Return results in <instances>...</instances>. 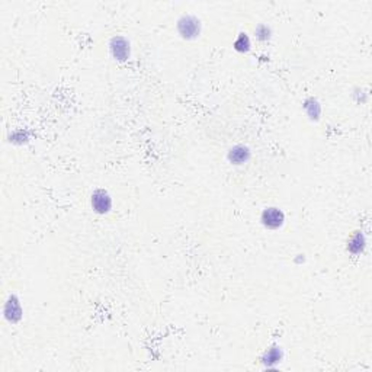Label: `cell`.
Segmentation results:
<instances>
[{
  "instance_id": "6da1fadb",
  "label": "cell",
  "mask_w": 372,
  "mask_h": 372,
  "mask_svg": "<svg viewBox=\"0 0 372 372\" xmlns=\"http://www.w3.org/2000/svg\"><path fill=\"white\" fill-rule=\"evenodd\" d=\"M177 29L180 35L186 39H192L197 38L201 32V22L200 19H197L195 16L191 15H185L179 19L177 22Z\"/></svg>"
},
{
  "instance_id": "7a4b0ae2",
  "label": "cell",
  "mask_w": 372,
  "mask_h": 372,
  "mask_svg": "<svg viewBox=\"0 0 372 372\" xmlns=\"http://www.w3.org/2000/svg\"><path fill=\"white\" fill-rule=\"evenodd\" d=\"M262 224L269 229V230H276L279 227H282L284 221H285V215L284 212L279 209V208H275V206H269V208H265L263 212H262Z\"/></svg>"
},
{
  "instance_id": "3957f363",
  "label": "cell",
  "mask_w": 372,
  "mask_h": 372,
  "mask_svg": "<svg viewBox=\"0 0 372 372\" xmlns=\"http://www.w3.org/2000/svg\"><path fill=\"white\" fill-rule=\"evenodd\" d=\"M112 206V200L109 197V194L103 189L95 191V194L92 195V208L95 209V212L98 214H106Z\"/></svg>"
},
{
  "instance_id": "277c9868",
  "label": "cell",
  "mask_w": 372,
  "mask_h": 372,
  "mask_svg": "<svg viewBox=\"0 0 372 372\" xmlns=\"http://www.w3.org/2000/svg\"><path fill=\"white\" fill-rule=\"evenodd\" d=\"M111 53L118 60H127L130 56V44L122 36H115L111 41Z\"/></svg>"
},
{
  "instance_id": "5b68a950",
  "label": "cell",
  "mask_w": 372,
  "mask_h": 372,
  "mask_svg": "<svg viewBox=\"0 0 372 372\" xmlns=\"http://www.w3.org/2000/svg\"><path fill=\"white\" fill-rule=\"evenodd\" d=\"M249 157H250V151L244 145H236L229 151V160L233 165H241V163L247 162Z\"/></svg>"
},
{
  "instance_id": "8992f818",
  "label": "cell",
  "mask_w": 372,
  "mask_h": 372,
  "mask_svg": "<svg viewBox=\"0 0 372 372\" xmlns=\"http://www.w3.org/2000/svg\"><path fill=\"white\" fill-rule=\"evenodd\" d=\"M365 247V237L362 233H356L350 237L349 243H347V250H350L352 253H359L362 252V249Z\"/></svg>"
},
{
  "instance_id": "52a82bcc",
  "label": "cell",
  "mask_w": 372,
  "mask_h": 372,
  "mask_svg": "<svg viewBox=\"0 0 372 372\" xmlns=\"http://www.w3.org/2000/svg\"><path fill=\"white\" fill-rule=\"evenodd\" d=\"M6 308H10V310H12V313H13L12 321H16V320H19V318H21V313H22V310H21V304H19V301L16 300V297H15V295H12V297H10V300H9V301H7V304H6Z\"/></svg>"
},
{
  "instance_id": "ba28073f",
  "label": "cell",
  "mask_w": 372,
  "mask_h": 372,
  "mask_svg": "<svg viewBox=\"0 0 372 372\" xmlns=\"http://www.w3.org/2000/svg\"><path fill=\"white\" fill-rule=\"evenodd\" d=\"M240 45H243V47H241V51H247V50L250 48V39H249V36L246 34H240V36L236 39V42H234L236 50L240 48Z\"/></svg>"
},
{
  "instance_id": "9c48e42d",
  "label": "cell",
  "mask_w": 372,
  "mask_h": 372,
  "mask_svg": "<svg viewBox=\"0 0 372 372\" xmlns=\"http://www.w3.org/2000/svg\"><path fill=\"white\" fill-rule=\"evenodd\" d=\"M255 34H256V36H258V39H260V41H266V39H269V36H271V29H269L266 25H259Z\"/></svg>"
},
{
  "instance_id": "30bf717a",
  "label": "cell",
  "mask_w": 372,
  "mask_h": 372,
  "mask_svg": "<svg viewBox=\"0 0 372 372\" xmlns=\"http://www.w3.org/2000/svg\"><path fill=\"white\" fill-rule=\"evenodd\" d=\"M305 108H311V112H308L311 118L318 116V114H320V106H318V103H317V102L314 101V106H310V105H307V103H305Z\"/></svg>"
}]
</instances>
